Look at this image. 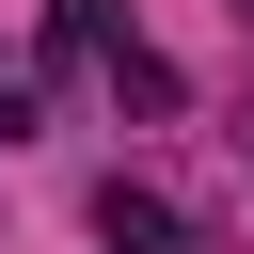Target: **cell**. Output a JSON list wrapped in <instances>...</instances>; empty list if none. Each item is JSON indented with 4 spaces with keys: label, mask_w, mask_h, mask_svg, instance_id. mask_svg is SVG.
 Masks as SVG:
<instances>
[{
    "label": "cell",
    "mask_w": 254,
    "mask_h": 254,
    "mask_svg": "<svg viewBox=\"0 0 254 254\" xmlns=\"http://www.w3.org/2000/svg\"><path fill=\"white\" fill-rule=\"evenodd\" d=\"M95 238H127V254H175V206H159L143 175H111V190H95Z\"/></svg>",
    "instance_id": "cell-1"
}]
</instances>
